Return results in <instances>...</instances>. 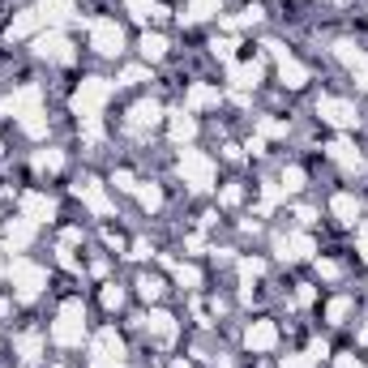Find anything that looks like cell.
<instances>
[{
  "label": "cell",
  "instance_id": "cell-14",
  "mask_svg": "<svg viewBox=\"0 0 368 368\" xmlns=\"http://www.w3.org/2000/svg\"><path fill=\"white\" fill-rule=\"evenodd\" d=\"M39 18L51 22V26H65V22L73 18V0H43V5H39Z\"/></svg>",
  "mask_w": 368,
  "mask_h": 368
},
{
  "label": "cell",
  "instance_id": "cell-2",
  "mask_svg": "<svg viewBox=\"0 0 368 368\" xmlns=\"http://www.w3.org/2000/svg\"><path fill=\"white\" fill-rule=\"evenodd\" d=\"M108 99H112V82L90 77V82H82L77 94H73V112H77L82 120H90V116H99V108H103Z\"/></svg>",
  "mask_w": 368,
  "mask_h": 368
},
{
  "label": "cell",
  "instance_id": "cell-20",
  "mask_svg": "<svg viewBox=\"0 0 368 368\" xmlns=\"http://www.w3.org/2000/svg\"><path fill=\"white\" fill-rule=\"evenodd\" d=\"M330 210H334L338 223H355V219H360V201H355L351 193H338V197L330 201Z\"/></svg>",
  "mask_w": 368,
  "mask_h": 368
},
{
  "label": "cell",
  "instance_id": "cell-47",
  "mask_svg": "<svg viewBox=\"0 0 368 368\" xmlns=\"http://www.w3.org/2000/svg\"><path fill=\"white\" fill-rule=\"evenodd\" d=\"M312 300H317V291H312V287H300V296H296V304H300V308H308Z\"/></svg>",
  "mask_w": 368,
  "mask_h": 368
},
{
  "label": "cell",
  "instance_id": "cell-48",
  "mask_svg": "<svg viewBox=\"0 0 368 368\" xmlns=\"http://www.w3.org/2000/svg\"><path fill=\"white\" fill-rule=\"evenodd\" d=\"M283 368H312V355H291Z\"/></svg>",
  "mask_w": 368,
  "mask_h": 368
},
{
  "label": "cell",
  "instance_id": "cell-28",
  "mask_svg": "<svg viewBox=\"0 0 368 368\" xmlns=\"http://www.w3.org/2000/svg\"><path fill=\"white\" fill-rule=\"evenodd\" d=\"M129 5V13L137 18V22H146V18H167V9H159L154 0H125Z\"/></svg>",
  "mask_w": 368,
  "mask_h": 368
},
{
  "label": "cell",
  "instance_id": "cell-51",
  "mask_svg": "<svg viewBox=\"0 0 368 368\" xmlns=\"http://www.w3.org/2000/svg\"><path fill=\"white\" fill-rule=\"evenodd\" d=\"M334 368H360V360H355V355H338Z\"/></svg>",
  "mask_w": 368,
  "mask_h": 368
},
{
  "label": "cell",
  "instance_id": "cell-54",
  "mask_svg": "<svg viewBox=\"0 0 368 368\" xmlns=\"http://www.w3.org/2000/svg\"><path fill=\"white\" fill-rule=\"evenodd\" d=\"M360 253L368 257V231H360Z\"/></svg>",
  "mask_w": 368,
  "mask_h": 368
},
{
  "label": "cell",
  "instance_id": "cell-7",
  "mask_svg": "<svg viewBox=\"0 0 368 368\" xmlns=\"http://www.w3.org/2000/svg\"><path fill=\"white\" fill-rule=\"evenodd\" d=\"M163 120V108H159V103H133V108H129V120H125V129L133 133V137H141V133H150L154 125H159Z\"/></svg>",
  "mask_w": 368,
  "mask_h": 368
},
{
  "label": "cell",
  "instance_id": "cell-21",
  "mask_svg": "<svg viewBox=\"0 0 368 368\" xmlns=\"http://www.w3.org/2000/svg\"><path fill=\"white\" fill-rule=\"evenodd\" d=\"M279 77H283V86L300 90V86L308 82V69H304L300 61H291V56H287V61H279Z\"/></svg>",
  "mask_w": 368,
  "mask_h": 368
},
{
  "label": "cell",
  "instance_id": "cell-1",
  "mask_svg": "<svg viewBox=\"0 0 368 368\" xmlns=\"http://www.w3.org/2000/svg\"><path fill=\"white\" fill-rule=\"evenodd\" d=\"M82 334H86V312H82V304H77V300H69V304L61 308L56 326H51V338H56L61 347H77V343H82Z\"/></svg>",
  "mask_w": 368,
  "mask_h": 368
},
{
  "label": "cell",
  "instance_id": "cell-12",
  "mask_svg": "<svg viewBox=\"0 0 368 368\" xmlns=\"http://www.w3.org/2000/svg\"><path fill=\"white\" fill-rule=\"evenodd\" d=\"M22 210H26L30 223H47L51 215H56V201L43 197V193H26V197H22Z\"/></svg>",
  "mask_w": 368,
  "mask_h": 368
},
{
  "label": "cell",
  "instance_id": "cell-9",
  "mask_svg": "<svg viewBox=\"0 0 368 368\" xmlns=\"http://www.w3.org/2000/svg\"><path fill=\"white\" fill-rule=\"evenodd\" d=\"M317 116L330 120L334 129H351V125L360 120L355 108H351V103H343V99H322V103H317Z\"/></svg>",
  "mask_w": 368,
  "mask_h": 368
},
{
  "label": "cell",
  "instance_id": "cell-41",
  "mask_svg": "<svg viewBox=\"0 0 368 368\" xmlns=\"http://www.w3.org/2000/svg\"><path fill=\"white\" fill-rule=\"evenodd\" d=\"M215 56L231 65V61H236V39H215Z\"/></svg>",
  "mask_w": 368,
  "mask_h": 368
},
{
  "label": "cell",
  "instance_id": "cell-50",
  "mask_svg": "<svg viewBox=\"0 0 368 368\" xmlns=\"http://www.w3.org/2000/svg\"><path fill=\"white\" fill-rule=\"evenodd\" d=\"M150 253H154V248H150V244H146V240H137V244H133V253H129V257H137V261H141V257H150Z\"/></svg>",
  "mask_w": 368,
  "mask_h": 368
},
{
  "label": "cell",
  "instance_id": "cell-8",
  "mask_svg": "<svg viewBox=\"0 0 368 368\" xmlns=\"http://www.w3.org/2000/svg\"><path fill=\"white\" fill-rule=\"evenodd\" d=\"M34 51H39L43 61H56V65H69V61H73V43H69L61 30H47V34L34 43Z\"/></svg>",
  "mask_w": 368,
  "mask_h": 368
},
{
  "label": "cell",
  "instance_id": "cell-10",
  "mask_svg": "<svg viewBox=\"0 0 368 368\" xmlns=\"http://www.w3.org/2000/svg\"><path fill=\"white\" fill-rule=\"evenodd\" d=\"M39 108V86H22V90H13L5 103H0V116H26V112H34Z\"/></svg>",
  "mask_w": 368,
  "mask_h": 368
},
{
  "label": "cell",
  "instance_id": "cell-52",
  "mask_svg": "<svg viewBox=\"0 0 368 368\" xmlns=\"http://www.w3.org/2000/svg\"><path fill=\"white\" fill-rule=\"evenodd\" d=\"M322 274L326 279H338V261H322Z\"/></svg>",
  "mask_w": 368,
  "mask_h": 368
},
{
  "label": "cell",
  "instance_id": "cell-3",
  "mask_svg": "<svg viewBox=\"0 0 368 368\" xmlns=\"http://www.w3.org/2000/svg\"><path fill=\"white\" fill-rule=\"evenodd\" d=\"M90 368H125V343L116 330H99L90 343Z\"/></svg>",
  "mask_w": 368,
  "mask_h": 368
},
{
  "label": "cell",
  "instance_id": "cell-15",
  "mask_svg": "<svg viewBox=\"0 0 368 368\" xmlns=\"http://www.w3.org/2000/svg\"><path fill=\"white\" fill-rule=\"evenodd\" d=\"M274 343H279L274 322H253V330H248V347H253V351H270Z\"/></svg>",
  "mask_w": 368,
  "mask_h": 368
},
{
  "label": "cell",
  "instance_id": "cell-36",
  "mask_svg": "<svg viewBox=\"0 0 368 368\" xmlns=\"http://www.w3.org/2000/svg\"><path fill=\"white\" fill-rule=\"evenodd\" d=\"M82 137H86L90 146H99V141H103V125H99V116H90V120H82Z\"/></svg>",
  "mask_w": 368,
  "mask_h": 368
},
{
  "label": "cell",
  "instance_id": "cell-53",
  "mask_svg": "<svg viewBox=\"0 0 368 368\" xmlns=\"http://www.w3.org/2000/svg\"><path fill=\"white\" fill-rule=\"evenodd\" d=\"M355 82H360V90H368V69H360V77H355Z\"/></svg>",
  "mask_w": 368,
  "mask_h": 368
},
{
  "label": "cell",
  "instance_id": "cell-31",
  "mask_svg": "<svg viewBox=\"0 0 368 368\" xmlns=\"http://www.w3.org/2000/svg\"><path fill=\"white\" fill-rule=\"evenodd\" d=\"M215 13H219V0H189V13L184 18L193 22V18H215Z\"/></svg>",
  "mask_w": 368,
  "mask_h": 368
},
{
  "label": "cell",
  "instance_id": "cell-33",
  "mask_svg": "<svg viewBox=\"0 0 368 368\" xmlns=\"http://www.w3.org/2000/svg\"><path fill=\"white\" fill-rule=\"evenodd\" d=\"M137 291H141V300H159L163 296V279L146 274V279H137Z\"/></svg>",
  "mask_w": 368,
  "mask_h": 368
},
{
  "label": "cell",
  "instance_id": "cell-39",
  "mask_svg": "<svg viewBox=\"0 0 368 368\" xmlns=\"http://www.w3.org/2000/svg\"><path fill=\"white\" fill-rule=\"evenodd\" d=\"M279 197H283V189H279V184H266V189H261V215H270Z\"/></svg>",
  "mask_w": 368,
  "mask_h": 368
},
{
  "label": "cell",
  "instance_id": "cell-45",
  "mask_svg": "<svg viewBox=\"0 0 368 368\" xmlns=\"http://www.w3.org/2000/svg\"><path fill=\"white\" fill-rule=\"evenodd\" d=\"M261 270H266V266H261V261H240V274H244L248 283H253V279H257Z\"/></svg>",
  "mask_w": 368,
  "mask_h": 368
},
{
  "label": "cell",
  "instance_id": "cell-25",
  "mask_svg": "<svg viewBox=\"0 0 368 368\" xmlns=\"http://www.w3.org/2000/svg\"><path fill=\"white\" fill-rule=\"evenodd\" d=\"M334 56H338L347 69H364V51H360L355 43H347V39H343V43H334Z\"/></svg>",
  "mask_w": 368,
  "mask_h": 368
},
{
  "label": "cell",
  "instance_id": "cell-18",
  "mask_svg": "<svg viewBox=\"0 0 368 368\" xmlns=\"http://www.w3.org/2000/svg\"><path fill=\"white\" fill-rule=\"evenodd\" d=\"M5 240H9V248H26V244L34 240V223H30V219H13V223L5 227Z\"/></svg>",
  "mask_w": 368,
  "mask_h": 368
},
{
  "label": "cell",
  "instance_id": "cell-32",
  "mask_svg": "<svg viewBox=\"0 0 368 368\" xmlns=\"http://www.w3.org/2000/svg\"><path fill=\"white\" fill-rule=\"evenodd\" d=\"M22 129H26L30 137H43V133H47V120H43V112H39V108H34V112H26V116H22Z\"/></svg>",
  "mask_w": 368,
  "mask_h": 368
},
{
  "label": "cell",
  "instance_id": "cell-35",
  "mask_svg": "<svg viewBox=\"0 0 368 368\" xmlns=\"http://www.w3.org/2000/svg\"><path fill=\"white\" fill-rule=\"evenodd\" d=\"M137 197H141V205H146V210H159V205H163V193L154 189V184H141V189H137Z\"/></svg>",
  "mask_w": 368,
  "mask_h": 368
},
{
  "label": "cell",
  "instance_id": "cell-6",
  "mask_svg": "<svg viewBox=\"0 0 368 368\" xmlns=\"http://www.w3.org/2000/svg\"><path fill=\"white\" fill-rule=\"evenodd\" d=\"M90 43H94L99 56H116V51L125 47V34H120L116 22H90Z\"/></svg>",
  "mask_w": 368,
  "mask_h": 368
},
{
  "label": "cell",
  "instance_id": "cell-38",
  "mask_svg": "<svg viewBox=\"0 0 368 368\" xmlns=\"http://www.w3.org/2000/svg\"><path fill=\"white\" fill-rule=\"evenodd\" d=\"M347 312H351V300H347V296H338V300H330V308H326V317H330V322H343Z\"/></svg>",
  "mask_w": 368,
  "mask_h": 368
},
{
  "label": "cell",
  "instance_id": "cell-16",
  "mask_svg": "<svg viewBox=\"0 0 368 368\" xmlns=\"http://www.w3.org/2000/svg\"><path fill=\"white\" fill-rule=\"evenodd\" d=\"M308 253H312V240L308 236H283L279 240V257L283 261H304Z\"/></svg>",
  "mask_w": 368,
  "mask_h": 368
},
{
  "label": "cell",
  "instance_id": "cell-42",
  "mask_svg": "<svg viewBox=\"0 0 368 368\" xmlns=\"http://www.w3.org/2000/svg\"><path fill=\"white\" fill-rule=\"evenodd\" d=\"M219 201H223V205H227V210H236V205H240V201H244V189H240V184H227V189H223V197H219Z\"/></svg>",
  "mask_w": 368,
  "mask_h": 368
},
{
  "label": "cell",
  "instance_id": "cell-24",
  "mask_svg": "<svg viewBox=\"0 0 368 368\" xmlns=\"http://www.w3.org/2000/svg\"><path fill=\"white\" fill-rule=\"evenodd\" d=\"M167 129H172V137H176V141H189V137L197 133V120H193L189 112H172V120H167Z\"/></svg>",
  "mask_w": 368,
  "mask_h": 368
},
{
  "label": "cell",
  "instance_id": "cell-30",
  "mask_svg": "<svg viewBox=\"0 0 368 368\" xmlns=\"http://www.w3.org/2000/svg\"><path fill=\"white\" fill-rule=\"evenodd\" d=\"M219 22H223L227 30H240V26H257V22H261V9L253 5V9H244V13H236V18H219Z\"/></svg>",
  "mask_w": 368,
  "mask_h": 368
},
{
  "label": "cell",
  "instance_id": "cell-27",
  "mask_svg": "<svg viewBox=\"0 0 368 368\" xmlns=\"http://www.w3.org/2000/svg\"><path fill=\"white\" fill-rule=\"evenodd\" d=\"M141 56L146 61H163L167 56V39L163 34H141Z\"/></svg>",
  "mask_w": 368,
  "mask_h": 368
},
{
  "label": "cell",
  "instance_id": "cell-17",
  "mask_svg": "<svg viewBox=\"0 0 368 368\" xmlns=\"http://www.w3.org/2000/svg\"><path fill=\"white\" fill-rule=\"evenodd\" d=\"M189 108H193V112H205V108H219V90H215V86H205V82H197V86L189 90Z\"/></svg>",
  "mask_w": 368,
  "mask_h": 368
},
{
  "label": "cell",
  "instance_id": "cell-43",
  "mask_svg": "<svg viewBox=\"0 0 368 368\" xmlns=\"http://www.w3.org/2000/svg\"><path fill=\"white\" fill-rule=\"evenodd\" d=\"M103 304H108V308H120V304H125V291H120L116 283H108V287H103Z\"/></svg>",
  "mask_w": 368,
  "mask_h": 368
},
{
  "label": "cell",
  "instance_id": "cell-37",
  "mask_svg": "<svg viewBox=\"0 0 368 368\" xmlns=\"http://www.w3.org/2000/svg\"><path fill=\"white\" fill-rule=\"evenodd\" d=\"M279 189H283V193H296V189H304V172H300V167H287Z\"/></svg>",
  "mask_w": 368,
  "mask_h": 368
},
{
  "label": "cell",
  "instance_id": "cell-11",
  "mask_svg": "<svg viewBox=\"0 0 368 368\" xmlns=\"http://www.w3.org/2000/svg\"><path fill=\"white\" fill-rule=\"evenodd\" d=\"M141 326H146L150 338H159V343H176V317H167V312H146Z\"/></svg>",
  "mask_w": 368,
  "mask_h": 368
},
{
  "label": "cell",
  "instance_id": "cell-29",
  "mask_svg": "<svg viewBox=\"0 0 368 368\" xmlns=\"http://www.w3.org/2000/svg\"><path fill=\"white\" fill-rule=\"evenodd\" d=\"M34 167H39V172H61V167H65V154H61V150H39V154H34Z\"/></svg>",
  "mask_w": 368,
  "mask_h": 368
},
{
  "label": "cell",
  "instance_id": "cell-22",
  "mask_svg": "<svg viewBox=\"0 0 368 368\" xmlns=\"http://www.w3.org/2000/svg\"><path fill=\"white\" fill-rule=\"evenodd\" d=\"M39 22H43V18H39V9L18 13V18H13V26H9V39H26V34H34V30H39Z\"/></svg>",
  "mask_w": 368,
  "mask_h": 368
},
{
  "label": "cell",
  "instance_id": "cell-44",
  "mask_svg": "<svg viewBox=\"0 0 368 368\" xmlns=\"http://www.w3.org/2000/svg\"><path fill=\"white\" fill-rule=\"evenodd\" d=\"M137 82H146V69H141V65H133V69L120 73V86H137Z\"/></svg>",
  "mask_w": 368,
  "mask_h": 368
},
{
  "label": "cell",
  "instance_id": "cell-40",
  "mask_svg": "<svg viewBox=\"0 0 368 368\" xmlns=\"http://www.w3.org/2000/svg\"><path fill=\"white\" fill-rule=\"evenodd\" d=\"M176 283H180V287H197V283H201L197 266H176Z\"/></svg>",
  "mask_w": 368,
  "mask_h": 368
},
{
  "label": "cell",
  "instance_id": "cell-26",
  "mask_svg": "<svg viewBox=\"0 0 368 368\" xmlns=\"http://www.w3.org/2000/svg\"><path fill=\"white\" fill-rule=\"evenodd\" d=\"M330 159L343 163V167H360V154H355L351 141H330Z\"/></svg>",
  "mask_w": 368,
  "mask_h": 368
},
{
  "label": "cell",
  "instance_id": "cell-55",
  "mask_svg": "<svg viewBox=\"0 0 368 368\" xmlns=\"http://www.w3.org/2000/svg\"><path fill=\"white\" fill-rule=\"evenodd\" d=\"M334 5H347V0H334Z\"/></svg>",
  "mask_w": 368,
  "mask_h": 368
},
{
  "label": "cell",
  "instance_id": "cell-13",
  "mask_svg": "<svg viewBox=\"0 0 368 368\" xmlns=\"http://www.w3.org/2000/svg\"><path fill=\"white\" fill-rule=\"evenodd\" d=\"M77 197L94 210V215H112V201H108V193H103L99 180H82V184H77Z\"/></svg>",
  "mask_w": 368,
  "mask_h": 368
},
{
  "label": "cell",
  "instance_id": "cell-46",
  "mask_svg": "<svg viewBox=\"0 0 368 368\" xmlns=\"http://www.w3.org/2000/svg\"><path fill=\"white\" fill-rule=\"evenodd\" d=\"M116 189H125V193H133V189H137V180H133V172H116Z\"/></svg>",
  "mask_w": 368,
  "mask_h": 368
},
{
  "label": "cell",
  "instance_id": "cell-19",
  "mask_svg": "<svg viewBox=\"0 0 368 368\" xmlns=\"http://www.w3.org/2000/svg\"><path fill=\"white\" fill-rule=\"evenodd\" d=\"M18 355H22V364H26V368H30V364H39V355H43V334L26 330V334L18 338Z\"/></svg>",
  "mask_w": 368,
  "mask_h": 368
},
{
  "label": "cell",
  "instance_id": "cell-34",
  "mask_svg": "<svg viewBox=\"0 0 368 368\" xmlns=\"http://www.w3.org/2000/svg\"><path fill=\"white\" fill-rule=\"evenodd\" d=\"M283 133H287L283 120H270V116H261V120H257V137H283Z\"/></svg>",
  "mask_w": 368,
  "mask_h": 368
},
{
  "label": "cell",
  "instance_id": "cell-5",
  "mask_svg": "<svg viewBox=\"0 0 368 368\" xmlns=\"http://www.w3.org/2000/svg\"><path fill=\"white\" fill-rule=\"evenodd\" d=\"M180 176L193 189H210V184H215V163H210L201 150H184L180 154Z\"/></svg>",
  "mask_w": 368,
  "mask_h": 368
},
{
  "label": "cell",
  "instance_id": "cell-23",
  "mask_svg": "<svg viewBox=\"0 0 368 368\" xmlns=\"http://www.w3.org/2000/svg\"><path fill=\"white\" fill-rule=\"evenodd\" d=\"M231 82H236V90L257 86V82H261V65H257V61H253V65H231Z\"/></svg>",
  "mask_w": 368,
  "mask_h": 368
},
{
  "label": "cell",
  "instance_id": "cell-49",
  "mask_svg": "<svg viewBox=\"0 0 368 368\" xmlns=\"http://www.w3.org/2000/svg\"><path fill=\"white\" fill-rule=\"evenodd\" d=\"M77 240H82V231H77V227H69V231H65V236H61V244H65V248H73V244H77Z\"/></svg>",
  "mask_w": 368,
  "mask_h": 368
},
{
  "label": "cell",
  "instance_id": "cell-4",
  "mask_svg": "<svg viewBox=\"0 0 368 368\" xmlns=\"http://www.w3.org/2000/svg\"><path fill=\"white\" fill-rule=\"evenodd\" d=\"M9 279H13V287H18L22 300H34V296L47 287V274L34 266V261H26V257H18L13 266H9Z\"/></svg>",
  "mask_w": 368,
  "mask_h": 368
}]
</instances>
